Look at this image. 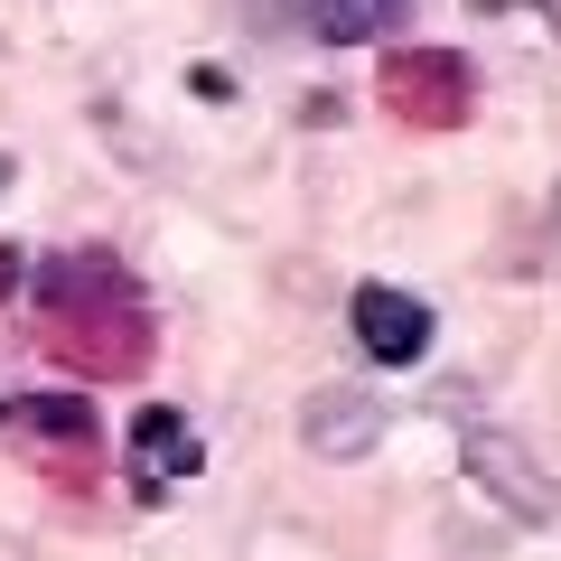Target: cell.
Masks as SVG:
<instances>
[{
    "instance_id": "obj_1",
    "label": "cell",
    "mask_w": 561,
    "mask_h": 561,
    "mask_svg": "<svg viewBox=\"0 0 561 561\" xmlns=\"http://www.w3.org/2000/svg\"><path fill=\"white\" fill-rule=\"evenodd\" d=\"M383 103H393L412 131H459L478 113V76H468L459 47H393L383 57Z\"/></svg>"
},
{
    "instance_id": "obj_2",
    "label": "cell",
    "mask_w": 561,
    "mask_h": 561,
    "mask_svg": "<svg viewBox=\"0 0 561 561\" xmlns=\"http://www.w3.org/2000/svg\"><path fill=\"white\" fill-rule=\"evenodd\" d=\"M28 300H38L47 328H66V319H94V309H131V272L103 243H66L28 272Z\"/></svg>"
},
{
    "instance_id": "obj_3",
    "label": "cell",
    "mask_w": 561,
    "mask_h": 561,
    "mask_svg": "<svg viewBox=\"0 0 561 561\" xmlns=\"http://www.w3.org/2000/svg\"><path fill=\"white\" fill-rule=\"evenodd\" d=\"M468 478H478L515 524H552V505H561V486L534 468V449L505 440V431H468Z\"/></svg>"
},
{
    "instance_id": "obj_4",
    "label": "cell",
    "mask_w": 561,
    "mask_h": 561,
    "mask_svg": "<svg viewBox=\"0 0 561 561\" xmlns=\"http://www.w3.org/2000/svg\"><path fill=\"white\" fill-rule=\"evenodd\" d=\"M346 319H356V346L375 365H421L431 356V300H412L393 280H365L356 300H346Z\"/></svg>"
},
{
    "instance_id": "obj_5",
    "label": "cell",
    "mask_w": 561,
    "mask_h": 561,
    "mask_svg": "<svg viewBox=\"0 0 561 561\" xmlns=\"http://www.w3.org/2000/svg\"><path fill=\"white\" fill-rule=\"evenodd\" d=\"M300 440L319 449V459H365V449L383 440V402L365 393V383H328V393H309Z\"/></svg>"
},
{
    "instance_id": "obj_6",
    "label": "cell",
    "mask_w": 561,
    "mask_h": 561,
    "mask_svg": "<svg viewBox=\"0 0 561 561\" xmlns=\"http://www.w3.org/2000/svg\"><path fill=\"white\" fill-rule=\"evenodd\" d=\"M131 468L150 486H169V478H197V431H187L169 402H140L131 412Z\"/></svg>"
},
{
    "instance_id": "obj_7",
    "label": "cell",
    "mask_w": 561,
    "mask_h": 561,
    "mask_svg": "<svg viewBox=\"0 0 561 561\" xmlns=\"http://www.w3.org/2000/svg\"><path fill=\"white\" fill-rule=\"evenodd\" d=\"M10 431L38 449H94V402L84 393H20L10 402Z\"/></svg>"
},
{
    "instance_id": "obj_8",
    "label": "cell",
    "mask_w": 561,
    "mask_h": 561,
    "mask_svg": "<svg viewBox=\"0 0 561 561\" xmlns=\"http://www.w3.org/2000/svg\"><path fill=\"white\" fill-rule=\"evenodd\" d=\"M402 10H412V0H309V28H319L328 47H356V38H383Z\"/></svg>"
},
{
    "instance_id": "obj_9",
    "label": "cell",
    "mask_w": 561,
    "mask_h": 561,
    "mask_svg": "<svg viewBox=\"0 0 561 561\" xmlns=\"http://www.w3.org/2000/svg\"><path fill=\"white\" fill-rule=\"evenodd\" d=\"M468 10H486V20H505V10H524V0H468Z\"/></svg>"
},
{
    "instance_id": "obj_10",
    "label": "cell",
    "mask_w": 561,
    "mask_h": 561,
    "mask_svg": "<svg viewBox=\"0 0 561 561\" xmlns=\"http://www.w3.org/2000/svg\"><path fill=\"white\" fill-rule=\"evenodd\" d=\"M552 262H561V197H552Z\"/></svg>"
},
{
    "instance_id": "obj_11",
    "label": "cell",
    "mask_w": 561,
    "mask_h": 561,
    "mask_svg": "<svg viewBox=\"0 0 561 561\" xmlns=\"http://www.w3.org/2000/svg\"><path fill=\"white\" fill-rule=\"evenodd\" d=\"M0 187H10V150H0Z\"/></svg>"
}]
</instances>
